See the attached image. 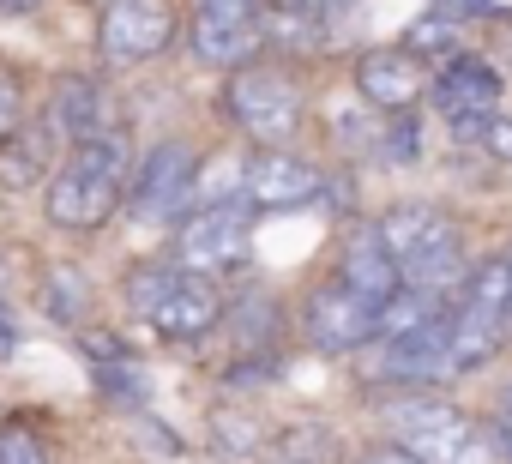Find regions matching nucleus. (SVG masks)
I'll return each instance as SVG.
<instances>
[{
	"label": "nucleus",
	"instance_id": "nucleus-1",
	"mask_svg": "<svg viewBox=\"0 0 512 464\" xmlns=\"http://www.w3.org/2000/svg\"><path fill=\"white\" fill-rule=\"evenodd\" d=\"M133 133L109 127L85 145H67L55 175L43 181V223L61 236H97L121 217L127 199V175H133Z\"/></svg>",
	"mask_w": 512,
	"mask_h": 464
},
{
	"label": "nucleus",
	"instance_id": "nucleus-2",
	"mask_svg": "<svg viewBox=\"0 0 512 464\" xmlns=\"http://www.w3.org/2000/svg\"><path fill=\"white\" fill-rule=\"evenodd\" d=\"M217 109L247 151H284L308 133V79L284 55H253L235 73H223Z\"/></svg>",
	"mask_w": 512,
	"mask_h": 464
},
{
	"label": "nucleus",
	"instance_id": "nucleus-3",
	"mask_svg": "<svg viewBox=\"0 0 512 464\" xmlns=\"http://www.w3.org/2000/svg\"><path fill=\"white\" fill-rule=\"evenodd\" d=\"M380 440L410 452L416 464H500L494 428L470 416L452 392H380Z\"/></svg>",
	"mask_w": 512,
	"mask_h": 464
},
{
	"label": "nucleus",
	"instance_id": "nucleus-4",
	"mask_svg": "<svg viewBox=\"0 0 512 464\" xmlns=\"http://www.w3.org/2000/svg\"><path fill=\"white\" fill-rule=\"evenodd\" d=\"M380 242L398 260V284L404 290H428V296H458L464 272H470V236L452 211H440L434 199H392L380 217Z\"/></svg>",
	"mask_w": 512,
	"mask_h": 464
},
{
	"label": "nucleus",
	"instance_id": "nucleus-5",
	"mask_svg": "<svg viewBox=\"0 0 512 464\" xmlns=\"http://www.w3.org/2000/svg\"><path fill=\"white\" fill-rule=\"evenodd\" d=\"M121 308L163 344H199L223 326L229 296L217 278H193L175 260H133L121 272Z\"/></svg>",
	"mask_w": 512,
	"mask_h": 464
},
{
	"label": "nucleus",
	"instance_id": "nucleus-6",
	"mask_svg": "<svg viewBox=\"0 0 512 464\" xmlns=\"http://www.w3.org/2000/svg\"><path fill=\"white\" fill-rule=\"evenodd\" d=\"M199 169H205L199 139H187V133L151 139V145L133 157L121 217L139 223V229H175V223L199 205Z\"/></svg>",
	"mask_w": 512,
	"mask_h": 464
},
{
	"label": "nucleus",
	"instance_id": "nucleus-7",
	"mask_svg": "<svg viewBox=\"0 0 512 464\" xmlns=\"http://www.w3.org/2000/svg\"><path fill=\"white\" fill-rule=\"evenodd\" d=\"M253 223H260V211H253L241 193L205 199V205H193V211L169 229V260H175L181 272H193V278H229L235 266H247Z\"/></svg>",
	"mask_w": 512,
	"mask_h": 464
},
{
	"label": "nucleus",
	"instance_id": "nucleus-8",
	"mask_svg": "<svg viewBox=\"0 0 512 464\" xmlns=\"http://www.w3.org/2000/svg\"><path fill=\"white\" fill-rule=\"evenodd\" d=\"M356 380L374 392H434L452 380V350H446V314L428 320L422 332L404 338H374L356 350Z\"/></svg>",
	"mask_w": 512,
	"mask_h": 464
},
{
	"label": "nucleus",
	"instance_id": "nucleus-9",
	"mask_svg": "<svg viewBox=\"0 0 512 464\" xmlns=\"http://www.w3.org/2000/svg\"><path fill=\"white\" fill-rule=\"evenodd\" d=\"M181 25H187L181 0H109V7H97V61L145 67L181 43Z\"/></svg>",
	"mask_w": 512,
	"mask_h": 464
},
{
	"label": "nucleus",
	"instance_id": "nucleus-10",
	"mask_svg": "<svg viewBox=\"0 0 512 464\" xmlns=\"http://www.w3.org/2000/svg\"><path fill=\"white\" fill-rule=\"evenodd\" d=\"M296 332H302V344L320 350V356H356V350H368L374 332H380V302L356 296L350 284H338V278L326 272V278L308 284V296L296 302Z\"/></svg>",
	"mask_w": 512,
	"mask_h": 464
},
{
	"label": "nucleus",
	"instance_id": "nucleus-11",
	"mask_svg": "<svg viewBox=\"0 0 512 464\" xmlns=\"http://www.w3.org/2000/svg\"><path fill=\"white\" fill-rule=\"evenodd\" d=\"M428 103L446 121V133H458V127L506 109V67L494 55H482V49H452L428 73Z\"/></svg>",
	"mask_w": 512,
	"mask_h": 464
},
{
	"label": "nucleus",
	"instance_id": "nucleus-12",
	"mask_svg": "<svg viewBox=\"0 0 512 464\" xmlns=\"http://www.w3.org/2000/svg\"><path fill=\"white\" fill-rule=\"evenodd\" d=\"M181 37L199 67L235 73L241 61L260 55V0H193Z\"/></svg>",
	"mask_w": 512,
	"mask_h": 464
},
{
	"label": "nucleus",
	"instance_id": "nucleus-13",
	"mask_svg": "<svg viewBox=\"0 0 512 464\" xmlns=\"http://www.w3.org/2000/svg\"><path fill=\"white\" fill-rule=\"evenodd\" d=\"M326 187V163L308 157L302 145H284V151H247L241 157V199L253 211H296V205H314Z\"/></svg>",
	"mask_w": 512,
	"mask_h": 464
},
{
	"label": "nucleus",
	"instance_id": "nucleus-14",
	"mask_svg": "<svg viewBox=\"0 0 512 464\" xmlns=\"http://www.w3.org/2000/svg\"><path fill=\"white\" fill-rule=\"evenodd\" d=\"M428 61H416L404 43H368L350 61V85L374 115H410L428 103Z\"/></svg>",
	"mask_w": 512,
	"mask_h": 464
},
{
	"label": "nucleus",
	"instance_id": "nucleus-15",
	"mask_svg": "<svg viewBox=\"0 0 512 464\" xmlns=\"http://www.w3.org/2000/svg\"><path fill=\"white\" fill-rule=\"evenodd\" d=\"M31 115H37L61 145H85V139L121 127V115H115V91H109L103 73H61V79L49 85L43 109H31Z\"/></svg>",
	"mask_w": 512,
	"mask_h": 464
},
{
	"label": "nucleus",
	"instance_id": "nucleus-16",
	"mask_svg": "<svg viewBox=\"0 0 512 464\" xmlns=\"http://www.w3.org/2000/svg\"><path fill=\"white\" fill-rule=\"evenodd\" d=\"M332 278L350 284V290L368 296V302H386V296L398 290V260L386 254L374 217H356V223L344 229V242H338V254H332Z\"/></svg>",
	"mask_w": 512,
	"mask_h": 464
},
{
	"label": "nucleus",
	"instance_id": "nucleus-17",
	"mask_svg": "<svg viewBox=\"0 0 512 464\" xmlns=\"http://www.w3.org/2000/svg\"><path fill=\"white\" fill-rule=\"evenodd\" d=\"M79 344H85V356H91V380H97V392H103L115 410L139 416V410L151 404V374L139 368V356H133L115 332H79Z\"/></svg>",
	"mask_w": 512,
	"mask_h": 464
},
{
	"label": "nucleus",
	"instance_id": "nucleus-18",
	"mask_svg": "<svg viewBox=\"0 0 512 464\" xmlns=\"http://www.w3.org/2000/svg\"><path fill=\"white\" fill-rule=\"evenodd\" d=\"M61 151H67V145H61L37 115H25L19 133L0 139V193H43V181L55 175Z\"/></svg>",
	"mask_w": 512,
	"mask_h": 464
},
{
	"label": "nucleus",
	"instance_id": "nucleus-19",
	"mask_svg": "<svg viewBox=\"0 0 512 464\" xmlns=\"http://www.w3.org/2000/svg\"><path fill=\"white\" fill-rule=\"evenodd\" d=\"M284 326H290V320H284L278 296H266V290H247L241 302H229V308H223V326H217V332H229L241 356H278V338H284Z\"/></svg>",
	"mask_w": 512,
	"mask_h": 464
},
{
	"label": "nucleus",
	"instance_id": "nucleus-20",
	"mask_svg": "<svg viewBox=\"0 0 512 464\" xmlns=\"http://www.w3.org/2000/svg\"><path fill=\"white\" fill-rule=\"evenodd\" d=\"M446 308H452L446 296H428V290H404V284H398V290L380 302V332H374V338H404V332H422V326H428V320H440Z\"/></svg>",
	"mask_w": 512,
	"mask_h": 464
},
{
	"label": "nucleus",
	"instance_id": "nucleus-21",
	"mask_svg": "<svg viewBox=\"0 0 512 464\" xmlns=\"http://www.w3.org/2000/svg\"><path fill=\"white\" fill-rule=\"evenodd\" d=\"M272 458H278V464H338L344 446H338V434H332L326 422H296L290 434L272 440Z\"/></svg>",
	"mask_w": 512,
	"mask_h": 464
},
{
	"label": "nucleus",
	"instance_id": "nucleus-22",
	"mask_svg": "<svg viewBox=\"0 0 512 464\" xmlns=\"http://www.w3.org/2000/svg\"><path fill=\"white\" fill-rule=\"evenodd\" d=\"M0 464H55V440L43 434L37 416H7L0 422Z\"/></svg>",
	"mask_w": 512,
	"mask_h": 464
},
{
	"label": "nucleus",
	"instance_id": "nucleus-23",
	"mask_svg": "<svg viewBox=\"0 0 512 464\" xmlns=\"http://www.w3.org/2000/svg\"><path fill=\"white\" fill-rule=\"evenodd\" d=\"M43 308H49V320L79 326V320L91 314V284H85L73 266H55V272H43Z\"/></svg>",
	"mask_w": 512,
	"mask_h": 464
},
{
	"label": "nucleus",
	"instance_id": "nucleus-24",
	"mask_svg": "<svg viewBox=\"0 0 512 464\" xmlns=\"http://www.w3.org/2000/svg\"><path fill=\"white\" fill-rule=\"evenodd\" d=\"M452 139H458V145H470L476 157H488V163L512 169V115H506V109H494V115H482V121L458 127Z\"/></svg>",
	"mask_w": 512,
	"mask_h": 464
},
{
	"label": "nucleus",
	"instance_id": "nucleus-25",
	"mask_svg": "<svg viewBox=\"0 0 512 464\" xmlns=\"http://www.w3.org/2000/svg\"><path fill=\"white\" fill-rule=\"evenodd\" d=\"M25 115H31V85H25V73H19V67L0 61V139L19 133V121H25Z\"/></svg>",
	"mask_w": 512,
	"mask_h": 464
},
{
	"label": "nucleus",
	"instance_id": "nucleus-26",
	"mask_svg": "<svg viewBox=\"0 0 512 464\" xmlns=\"http://www.w3.org/2000/svg\"><path fill=\"white\" fill-rule=\"evenodd\" d=\"M350 464H416V458H410V452H398L392 440H374V446H362Z\"/></svg>",
	"mask_w": 512,
	"mask_h": 464
},
{
	"label": "nucleus",
	"instance_id": "nucleus-27",
	"mask_svg": "<svg viewBox=\"0 0 512 464\" xmlns=\"http://www.w3.org/2000/svg\"><path fill=\"white\" fill-rule=\"evenodd\" d=\"M278 7H290V13H302V19L320 25V19H332L338 7H350V0H278Z\"/></svg>",
	"mask_w": 512,
	"mask_h": 464
},
{
	"label": "nucleus",
	"instance_id": "nucleus-28",
	"mask_svg": "<svg viewBox=\"0 0 512 464\" xmlns=\"http://www.w3.org/2000/svg\"><path fill=\"white\" fill-rule=\"evenodd\" d=\"M488 428H494V446H500V464H512V410H500V416H494Z\"/></svg>",
	"mask_w": 512,
	"mask_h": 464
},
{
	"label": "nucleus",
	"instance_id": "nucleus-29",
	"mask_svg": "<svg viewBox=\"0 0 512 464\" xmlns=\"http://www.w3.org/2000/svg\"><path fill=\"white\" fill-rule=\"evenodd\" d=\"M19 344V326H13V308H7V296H0V356H7Z\"/></svg>",
	"mask_w": 512,
	"mask_h": 464
},
{
	"label": "nucleus",
	"instance_id": "nucleus-30",
	"mask_svg": "<svg viewBox=\"0 0 512 464\" xmlns=\"http://www.w3.org/2000/svg\"><path fill=\"white\" fill-rule=\"evenodd\" d=\"M49 7V0H0V13H7V19H25V13H43Z\"/></svg>",
	"mask_w": 512,
	"mask_h": 464
},
{
	"label": "nucleus",
	"instance_id": "nucleus-31",
	"mask_svg": "<svg viewBox=\"0 0 512 464\" xmlns=\"http://www.w3.org/2000/svg\"><path fill=\"white\" fill-rule=\"evenodd\" d=\"M91 7H109V0H91Z\"/></svg>",
	"mask_w": 512,
	"mask_h": 464
},
{
	"label": "nucleus",
	"instance_id": "nucleus-32",
	"mask_svg": "<svg viewBox=\"0 0 512 464\" xmlns=\"http://www.w3.org/2000/svg\"><path fill=\"white\" fill-rule=\"evenodd\" d=\"M506 266H512V248H506Z\"/></svg>",
	"mask_w": 512,
	"mask_h": 464
}]
</instances>
